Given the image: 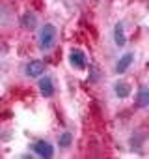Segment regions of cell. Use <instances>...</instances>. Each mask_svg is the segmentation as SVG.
Segmentation results:
<instances>
[{"label":"cell","mask_w":149,"mask_h":159,"mask_svg":"<svg viewBox=\"0 0 149 159\" xmlns=\"http://www.w3.org/2000/svg\"><path fill=\"white\" fill-rule=\"evenodd\" d=\"M56 39H58L56 26L52 23H45L39 28V34H37V47H39V51H43V52L52 51L54 45H56Z\"/></svg>","instance_id":"1"},{"label":"cell","mask_w":149,"mask_h":159,"mask_svg":"<svg viewBox=\"0 0 149 159\" xmlns=\"http://www.w3.org/2000/svg\"><path fill=\"white\" fill-rule=\"evenodd\" d=\"M69 64H71V67H74V69L84 71L86 66H88L86 52H84L82 49H74V47H73V49L69 51Z\"/></svg>","instance_id":"2"},{"label":"cell","mask_w":149,"mask_h":159,"mask_svg":"<svg viewBox=\"0 0 149 159\" xmlns=\"http://www.w3.org/2000/svg\"><path fill=\"white\" fill-rule=\"evenodd\" d=\"M30 148H32V152H34L36 155H39V157H43V159H50V157L54 155V146H52L49 140H36Z\"/></svg>","instance_id":"3"},{"label":"cell","mask_w":149,"mask_h":159,"mask_svg":"<svg viewBox=\"0 0 149 159\" xmlns=\"http://www.w3.org/2000/svg\"><path fill=\"white\" fill-rule=\"evenodd\" d=\"M45 69H47V66H45L43 60H30L26 64V67H24V73L30 79H37V77H41L45 73Z\"/></svg>","instance_id":"4"},{"label":"cell","mask_w":149,"mask_h":159,"mask_svg":"<svg viewBox=\"0 0 149 159\" xmlns=\"http://www.w3.org/2000/svg\"><path fill=\"white\" fill-rule=\"evenodd\" d=\"M37 88H39V94L43 98H52L54 96V83H52V79L49 75H41L39 77V83H37Z\"/></svg>","instance_id":"5"},{"label":"cell","mask_w":149,"mask_h":159,"mask_svg":"<svg viewBox=\"0 0 149 159\" xmlns=\"http://www.w3.org/2000/svg\"><path fill=\"white\" fill-rule=\"evenodd\" d=\"M132 62H134V52H125V54H121L119 60L116 62L114 71H116L117 75H119V73H125V71L132 66Z\"/></svg>","instance_id":"6"},{"label":"cell","mask_w":149,"mask_h":159,"mask_svg":"<svg viewBox=\"0 0 149 159\" xmlns=\"http://www.w3.org/2000/svg\"><path fill=\"white\" fill-rule=\"evenodd\" d=\"M130 84L129 83H125V81H117L116 84H114V94L119 98V99H127L129 96H130Z\"/></svg>","instance_id":"7"},{"label":"cell","mask_w":149,"mask_h":159,"mask_svg":"<svg viewBox=\"0 0 149 159\" xmlns=\"http://www.w3.org/2000/svg\"><path fill=\"white\" fill-rule=\"evenodd\" d=\"M149 105V88L147 86H140L138 94H136V107L138 109H145Z\"/></svg>","instance_id":"8"},{"label":"cell","mask_w":149,"mask_h":159,"mask_svg":"<svg viewBox=\"0 0 149 159\" xmlns=\"http://www.w3.org/2000/svg\"><path fill=\"white\" fill-rule=\"evenodd\" d=\"M114 43L117 47H125L127 43V36H125V28H123V23H117L114 26Z\"/></svg>","instance_id":"9"},{"label":"cell","mask_w":149,"mask_h":159,"mask_svg":"<svg viewBox=\"0 0 149 159\" xmlns=\"http://www.w3.org/2000/svg\"><path fill=\"white\" fill-rule=\"evenodd\" d=\"M36 25H37V17H36V13L26 11V13L23 15V28H26V30H34Z\"/></svg>","instance_id":"10"},{"label":"cell","mask_w":149,"mask_h":159,"mask_svg":"<svg viewBox=\"0 0 149 159\" xmlns=\"http://www.w3.org/2000/svg\"><path fill=\"white\" fill-rule=\"evenodd\" d=\"M71 142H73V135H71L69 131H63V133L58 137V144H60V148H69Z\"/></svg>","instance_id":"11"}]
</instances>
